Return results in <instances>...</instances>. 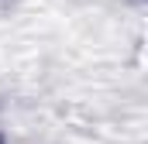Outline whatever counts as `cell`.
Wrapping results in <instances>:
<instances>
[{"label":"cell","mask_w":148,"mask_h":144,"mask_svg":"<svg viewBox=\"0 0 148 144\" xmlns=\"http://www.w3.org/2000/svg\"><path fill=\"white\" fill-rule=\"evenodd\" d=\"M0 144H3V141H0Z\"/></svg>","instance_id":"1"}]
</instances>
